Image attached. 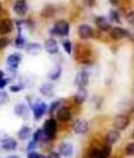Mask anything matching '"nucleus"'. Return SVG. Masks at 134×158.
Listing matches in <instances>:
<instances>
[{"label": "nucleus", "mask_w": 134, "mask_h": 158, "mask_svg": "<svg viewBox=\"0 0 134 158\" xmlns=\"http://www.w3.org/2000/svg\"><path fill=\"white\" fill-rule=\"evenodd\" d=\"M44 133L47 135V137L49 139H54L56 133H57V121L55 119H49L45 121L44 127H43Z\"/></svg>", "instance_id": "1"}, {"label": "nucleus", "mask_w": 134, "mask_h": 158, "mask_svg": "<svg viewBox=\"0 0 134 158\" xmlns=\"http://www.w3.org/2000/svg\"><path fill=\"white\" fill-rule=\"evenodd\" d=\"M69 30H70V26H69L68 22H65V20H58L55 24V26H54L52 33H56L57 36L64 37V36H68Z\"/></svg>", "instance_id": "2"}, {"label": "nucleus", "mask_w": 134, "mask_h": 158, "mask_svg": "<svg viewBox=\"0 0 134 158\" xmlns=\"http://www.w3.org/2000/svg\"><path fill=\"white\" fill-rule=\"evenodd\" d=\"M113 125H114V127L116 130L122 131V130H125L129 125V118L127 115H125V114H119L113 120Z\"/></svg>", "instance_id": "3"}, {"label": "nucleus", "mask_w": 134, "mask_h": 158, "mask_svg": "<svg viewBox=\"0 0 134 158\" xmlns=\"http://www.w3.org/2000/svg\"><path fill=\"white\" fill-rule=\"evenodd\" d=\"M72 130L75 133H79V135H84L87 133L88 130H89V124H88L87 120L84 119H77L74 125H72Z\"/></svg>", "instance_id": "4"}, {"label": "nucleus", "mask_w": 134, "mask_h": 158, "mask_svg": "<svg viewBox=\"0 0 134 158\" xmlns=\"http://www.w3.org/2000/svg\"><path fill=\"white\" fill-rule=\"evenodd\" d=\"M88 82H89V74L84 70L79 71L74 81V83L79 88H84L88 85Z\"/></svg>", "instance_id": "5"}, {"label": "nucleus", "mask_w": 134, "mask_h": 158, "mask_svg": "<svg viewBox=\"0 0 134 158\" xmlns=\"http://www.w3.org/2000/svg\"><path fill=\"white\" fill-rule=\"evenodd\" d=\"M109 36H111L112 40H124L128 37V31L122 29V27H119V26H115L109 30Z\"/></svg>", "instance_id": "6"}, {"label": "nucleus", "mask_w": 134, "mask_h": 158, "mask_svg": "<svg viewBox=\"0 0 134 158\" xmlns=\"http://www.w3.org/2000/svg\"><path fill=\"white\" fill-rule=\"evenodd\" d=\"M79 35L82 40H88V38H91L94 36V30L88 24H82L79 27Z\"/></svg>", "instance_id": "7"}, {"label": "nucleus", "mask_w": 134, "mask_h": 158, "mask_svg": "<svg viewBox=\"0 0 134 158\" xmlns=\"http://www.w3.org/2000/svg\"><path fill=\"white\" fill-rule=\"evenodd\" d=\"M47 111V105L42 101H38L37 103L33 105V115H35V119L38 120L43 117V114Z\"/></svg>", "instance_id": "8"}, {"label": "nucleus", "mask_w": 134, "mask_h": 158, "mask_svg": "<svg viewBox=\"0 0 134 158\" xmlns=\"http://www.w3.org/2000/svg\"><path fill=\"white\" fill-rule=\"evenodd\" d=\"M58 150H59V155H62L63 157H71L74 153V146L70 143H62Z\"/></svg>", "instance_id": "9"}, {"label": "nucleus", "mask_w": 134, "mask_h": 158, "mask_svg": "<svg viewBox=\"0 0 134 158\" xmlns=\"http://www.w3.org/2000/svg\"><path fill=\"white\" fill-rule=\"evenodd\" d=\"M44 48L50 55H55L58 52V44L54 38H49L44 43Z\"/></svg>", "instance_id": "10"}, {"label": "nucleus", "mask_w": 134, "mask_h": 158, "mask_svg": "<svg viewBox=\"0 0 134 158\" xmlns=\"http://www.w3.org/2000/svg\"><path fill=\"white\" fill-rule=\"evenodd\" d=\"M119 139H120V132H119V130L109 131V132L106 135V137H104L106 144H108V145H113V144L118 143Z\"/></svg>", "instance_id": "11"}, {"label": "nucleus", "mask_w": 134, "mask_h": 158, "mask_svg": "<svg viewBox=\"0 0 134 158\" xmlns=\"http://www.w3.org/2000/svg\"><path fill=\"white\" fill-rule=\"evenodd\" d=\"M13 23L11 19H2L0 22V35H7L12 31Z\"/></svg>", "instance_id": "12"}, {"label": "nucleus", "mask_w": 134, "mask_h": 158, "mask_svg": "<svg viewBox=\"0 0 134 158\" xmlns=\"http://www.w3.org/2000/svg\"><path fill=\"white\" fill-rule=\"evenodd\" d=\"M13 10L16 12L18 16H24L27 11V5L24 0H17L13 5Z\"/></svg>", "instance_id": "13"}, {"label": "nucleus", "mask_w": 134, "mask_h": 158, "mask_svg": "<svg viewBox=\"0 0 134 158\" xmlns=\"http://www.w3.org/2000/svg\"><path fill=\"white\" fill-rule=\"evenodd\" d=\"M57 119L59 120V121H69L71 119V112L69 108H67V107H62V108H59L58 111H57Z\"/></svg>", "instance_id": "14"}, {"label": "nucleus", "mask_w": 134, "mask_h": 158, "mask_svg": "<svg viewBox=\"0 0 134 158\" xmlns=\"http://www.w3.org/2000/svg\"><path fill=\"white\" fill-rule=\"evenodd\" d=\"M87 96H88L87 89L86 88H79L77 93L74 95V101L77 103V105H81V103H83L87 100Z\"/></svg>", "instance_id": "15"}, {"label": "nucleus", "mask_w": 134, "mask_h": 158, "mask_svg": "<svg viewBox=\"0 0 134 158\" xmlns=\"http://www.w3.org/2000/svg\"><path fill=\"white\" fill-rule=\"evenodd\" d=\"M20 61H22V55L20 54H12V55H10L7 57V64L10 68H13V69H16L17 67L19 65L20 63Z\"/></svg>", "instance_id": "16"}, {"label": "nucleus", "mask_w": 134, "mask_h": 158, "mask_svg": "<svg viewBox=\"0 0 134 158\" xmlns=\"http://www.w3.org/2000/svg\"><path fill=\"white\" fill-rule=\"evenodd\" d=\"M95 24H96V26H97L100 30H102V31H108V30H111V24L108 23V20H107L104 17H96Z\"/></svg>", "instance_id": "17"}, {"label": "nucleus", "mask_w": 134, "mask_h": 158, "mask_svg": "<svg viewBox=\"0 0 134 158\" xmlns=\"http://www.w3.org/2000/svg\"><path fill=\"white\" fill-rule=\"evenodd\" d=\"M17 140H14L13 138H6L4 139L2 143H1V148L4 149L5 151H12L14 150L17 148Z\"/></svg>", "instance_id": "18"}, {"label": "nucleus", "mask_w": 134, "mask_h": 158, "mask_svg": "<svg viewBox=\"0 0 134 158\" xmlns=\"http://www.w3.org/2000/svg\"><path fill=\"white\" fill-rule=\"evenodd\" d=\"M14 113H16L18 117H22V118H25L27 117V107L24 105V103H18L16 107H14Z\"/></svg>", "instance_id": "19"}, {"label": "nucleus", "mask_w": 134, "mask_h": 158, "mask_svg": "<svg viewBox=\"0 0 134 158\" xmlns=\"http://www.w3.org/2000/svg\"><path fill=\"white\" fill-rule=\"evenodd\" d=\"M40 93L45 96H52L54 94V86L50 85V83H44L42 87H40Z\"/></svg>", "instance_id": "20"}, {"label": "nucleus", "mask_w": 134, "mask_h": 158, "mask_svg": "<svg viewBox=\"0 0 134 158\" xmlns=\"http://www.w3.org/2000/svg\"><path fill=\"white\" fill-rule=\"evenodd\" d=\"M61 73H62V69H61V67L59 65H56L55 68L52 69V70L49 73V79L50 80H57L59 79V76H61Z\"/></svg>", "instance_id": "21"}, {"label": "nucleus", "mask_w": 134, "mask_h": 158, "mask_svg": "<svg viewBox=\"0 0 134 158\" xmlns=\"http://www.w3.org/2000/svg\"><path fill=\"white\" fill-rule=\"evenodd\" d=\"M33 139L38 143V142H44V140H47V139H49V138H47V135L44 133L43 128H42V130L39 128V130H37V131H36V133L33 135Z\"/></svg>", "instance_id": "22"}, {"label": "nucleus", "mask_w": 134, "mask_h": 158, "mask_svg": "<svg viewBox=\"0 0 134 158\" xmlns=\"http://www.w3.org/2000/svg\"><path fill=\"white\" fill-rule=\"evenodd\" d=\"M31 135V130H30V127L27 126H24L20 128V131L18 132V137L20 138V139H27Z\"/></svg>", "instance_id": "23"}, {"label": "nucleus", "mask_w": 134, "mask_h": 158, "mask_svg": "<svg viewBox=\"0 0 134 158\" xmlns=\"http://www.w3.org/2000/svg\"><path fill=\"white\" fill-rule=\"evenodd\" d=\"M89 158H103L102 153H101V149H90L89 151V155H88Z\"/></svg>", "instance_id": "24"}, {"label": "nucleus", "mask_w": 134, "mask_h": 158, "mask_svg": "<svg viewBox=\"0 0 134 158\" xmlns=\"http://www.w3.org/2000/svg\"><path fill=\"white\" fill-rule=\"evenodd\" d=\"M27 51L31 52V54H38L40 51V45L37 44V43H31V44H29V47H27Z\"/></svg>", "instance_id": "25"}, {"label": "nucleus", "mask_w": 134, "mask_h": 158, "mask_svg": "<svg viewBox=\"0 0 134 158\" xmlns=\"http://www.w3.org/2000/svg\"><path fill=\"white\" fill-rule=\"evenodd\" d=\"M61 105H62V100L54 101V102L51 103V106H50V113H54V112L58 111V110H59V107H61Z\"/></svg>", "instance_id": "26"}, {"label": "nucleus", "mask_w": 134, "mask_h": 158, "mask_svg": "<svg viewBox=\"0 0 134 158\" xmlns=\"http://www.w3.org/2000/svg\"><path fill=\"white\" fill-rule=\"evenodd\" d=\"M109 16H111V19L113 20V22H115V23H120V22H121L120 16H119V13H118V11H116V10H111Z\"/></svg>", "instance_id": "27"}, {"label": "nucleus", "mask_w": 134, "mask_h": 158, "mask_svg": "<svg viewBox=\"0 0 134 158\" xmlns=\"http://www.w3.org/2000/svg\"><path fill=\"white\" fill-rule=\"evenodd\" d=\"M125 153L127 156H134V143H129L125 148Z\"/></svg>", "instance_id": "28"}, {"label": "nucleus", "mask_w": 134, "mask_h": 158, "mask_svg": "<svg viewBox=\"0 0 134 158\" xmlns=\"http://www.w3.org/2000/svg\"><path fill=\"white\" fill-rule=\"evenodd\" d=\"M63 48H64V50H65V52L70 55L71 50H72V47H71L70 40H64V42H63Z\"/></svg>", "instance_id": "29"}, {"label": "nucleus", "mask_w": 134, "mask_h": 158, "mask_svg": "<svg viewBox=\"0 0 134 158\" xmlns=\"http://www.w3.org/2000/svg\"><path fill=\"white\" fill-rule=\"evenodd\" d=\"M7 45H10V40L6 38V37H1L0 38V50L1 49H5Z\"/></svg>", "instance_id": "30"}, {"label": "nucleus", "mask_w": 134, "mask_h": 158, "mask_svg": "<svg viewBox=\"0 0 134 158\" xmlns=\"http://www.w3.org/2000/svg\"><path fill=\"white\" fill-rule=\"evenodd\" d=\"M126 19H127V22H128V23L134 26V11H131V12H128V13H127Z\"/></svg>", "instance_id": "31"}, {"label": "nucleus", "mask_w": 134, "mask_h": 158, "mask_svg": "<svg viewBox=\"0 0 134 158\" xmlns=\"http://www.w3.org/2000/svg\"><path fill=\"white\" fill-rule=\"evenodd\" d=\"M7 82H8V80L4 77V73H2V71H0V88L5 87Z\"/></svg>", "instance_id": "32"}, {"label": "nucleus", "mask_w": 134, "mask_h": 158, "mask_svg": "<svg viewBox=\"0 0 134 158\" xmlns=\"http://www.w3.org/2000/svg\"><path fill=\"white\" fill-rule=\"evenodd\" d=\"M8 101V96L6 93H4V92H0V105H4V103H6Z\"/></svg>", "instance_id": "33"}, {"label": "nucleus", "mask_w": 134, "mask_h": 158, "mask_svg": "<svg viewBox=\"0 0 134 158\" xmlns=\"http://www.w3.org/2000/svg\"><path fill=\"white\" fill-rule=\"evenodd\" d=\"M24 44H25V40H24V38L22 37V36H18L16 40V47L17 48H23Z\"/></svg>", "instance_id": "34"}, {"label": "nucleus", "mask_w": 134, "mask_h": 158, "mask_svg": "<svg viewBox=\"0 0 134 158\" xmlns=\"http://www.w3.org/2000/svg\"><path fill=\"white\" fill-rule=\"evenodd\" d=\"M36 145H37V142H36L35 139H32L31 142L29 143V145H27V150H29V152H31L32 150H35Z\"/></svg>", "instance_id": "35"}, {"label": "nucleus", "mask_w": 134, "mask_h": 158, "mask_svg": "<svg viewBox=\"0 0 134 158\" xmlns=\"http://www.w3.org/2000/svg\"><path fill=\"white\" fill-rule=\"evenodd\" d=\"M39 157H40L39 153H37V152H35V151L29 152V155H27V158H39Z\"/></svg>", "instance_id": "36"}, {"label": "nucleus", "mask_w": 134, "mask_h": 158, "mask_svg": "<svg viewBox=\"0 0 134 158\" xmlns=\"http://www.w3.org/2000/svg\"><path fill=\"white\" fill-rule=\"evenodd\" d=\"M47 158H61V157H59V153H57V152H50L47 155Z\"/></svg>", "instance_id": "37"}, {"label": "nucleus", "mask_w": 134, "mask_h": 158, "mask_svg": "<svg viewBox=\"0 0 134 158\" xmlns=\"http://www.w3.org/2000/svg\"><path fill=\"white\" fill-rule=\"evenodd\" d=\"M20 89H22L20 86H12V87H11V90H12V92H18V90H20Z\"/></svg>", "instance_id": "38"}, {"label": "nucleus", "mask_w": 134, "mask_h": 158, "mask_svg": "<svg viewBox=\"0 0 134 158\" xmlns=\"http://www.w3.org/2000/svg\"><path fill=\"white\" fill-rule=\"evenodd\" d=\"M7 138V135L6 133H2V132H0V142H2L4 139H6Z\"/></svg>", "instance_id": "39"}, {"label": "nucleus", "mask_w": 134, "mask_h": 158, "mask_svg": "<svg viewBox=\"0 0 134 158\" xmlns=\"http://www.w3.org/2000/svg\"><path fill=\"white\" fill-rule=\"evenodd\" d=\"M6 158H19L18 156H8V157H6Z\"/></svg>", "instance_id": "40"}, {"label": "nucleus", "mask_w": 134, "mask_h": 158, "mask_svg": "<svg viewBox=\"0 0 134 158\" xmlns=\"http://www.w3.org/2000/svg\"><path fill=\"white\" fill-rule=\"evenodd\" d=\"M132 137H133V139H134V131H133V133H132Z\"/></svg>", "instance_id": "41"}, {"label": "nucleus", "mask_w": 134, "mask_h": 158, "mask_svg": "<svg viewBox=\"0 0 134 158\" xmlns=\"http://www.w3.org/2000/svg\"><path fill=\"white\" fill-rule=\"evenodd\" d=\"M0 10H1V5H0Z\"/></svg>", "instance_id": "42"}]
</instances>
